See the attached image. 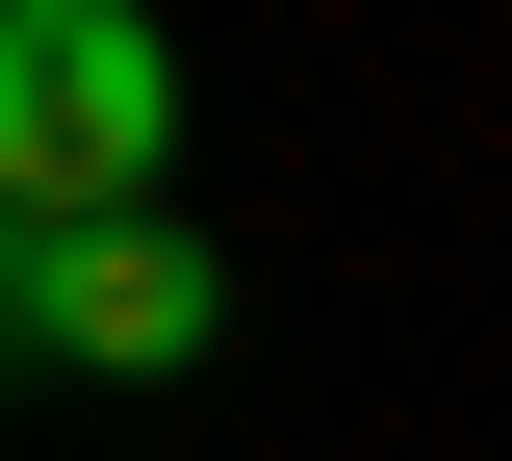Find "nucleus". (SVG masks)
Listing matches in <instances>:
<instances>
[{"mask_svg": "<svg viewBox=\"0 0 512 461\" xmlns=\"http://www.w3.org/2000/svg\"><path fill=\"white\" fill-rule=\"evenodd\" d=\"M180 52L154 0H0V231H154Z\"/></svg>", "mask_w": 512, "mask_h": 461, "instance_id": "1", "label": "nucleus"}, {"mask_svg": "<svg viewBox=\"0 0 512 461\" xmlns=\"http://www.w3.org/2000/svg\"><path fill=\"white\" fill-rule=\"evenodd\" d=\"M0 333L77 385H180L205 359V257L180 231H0Z\"/></svg>", "mask_w": 512, "mask_h": 461, "instance_id": "2", "label": "nucleus"}]
</instances>
